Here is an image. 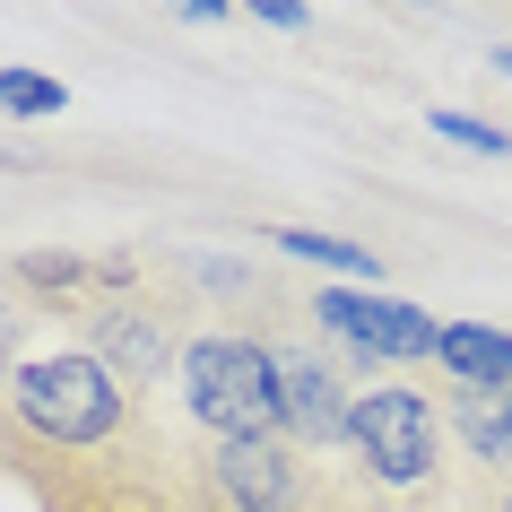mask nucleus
Here are the masks:
<instances>
[{"label": "nucleus", "instance_id": "nucleus-1", "mask_svg": "<svg viewBox=\"0 0 512 512\" xmlns=\"http://www.w3.org/2000/svg\"><path fill=\"white\" fill-rule=\"evenodd\" d=\"M139 391L122 374H105L87 348H53L27 356L18 374L0 382V443H27V452H96L139 417Z\"/></svg>", "mask_w": 512, "mask_h": 512}, {"label": "nucleus", "instance_id": "nucleus-2", "mask_svg": "<svg viewBox=\"0 0 512 512\" xmlns=\"http://www.w3.org/2000/svg\"><path fill=\"white\" fill-rule=\"evenodd\" d=\"M174 391H183V417L209 443L278 434V356L252 330H200L174 365Z\"/></svg>", "mask_w": 512, "mask_h": 512}, {"label": "nucleus", "instance_id": "nucleus-3", "mask_svg": "<svg viewBox=\"0 0 512 512\" xmlns=\"http://www.w3.org/2000/svg\"><path fill=\"white\" fill-rule=\"evenodd\" d=\"M348 452H356V478L365 486H382V495H426L443 478V408L391 374L374 391H356Z\"/></svg>", "mask_w": 512, "mask_h": 512}, {"label": "nucleus", "instance_id": "nucleus-4", "mask_svg": "<svg viewBox=\"0 0 512 512\" xmlns=\"http://www.w3.org/2000/svg\"><path fill=\"white\" fill-rule=\"evenodd\" d=\"M209 495L217 512H330L339 478L322 469V452L287 434H252V443H209Z\"/></svg>", "mask_w": 512, "mask_h": 512}, {"label": "nucleus", "instance_id": "nucleus-5", "mask_svg": "<svg viewBox=\"0 0 512 512\" xmlns=\"http://www.w3.org/2000/svg\"><path fill=\"white\" fill-rule=\"evenodd\" d=\"M79 348L105 365V374H122L131 391H157V382H174V365H183V313L157 296H105L96 313H79Z\"/></svg>", "mask_w": 512, "mask_h": 512}, {"label": "nucleus", "instance_id": "nucleus-6", "mask_svg": "<svg viewBox=\"0 0 512 512\" xmlns=\"http://www.w3.org/2000/svg\"><path fill=\"white\" fill-rule=\"evenodd\" d=\"M270 356H278V434L304 443V452L348 443V408H356L348 374H339L313 339H270Z\"/></svg>", "mask_w": 512, "mask_h": 512}, {"label": "nucleus", "instance_id": "nucleus-7", "mask_svg": "<svg viewBox=\"0 0 512 512\" xmlns=\"http://www.w3.org/2000/svg\"><path fill=\"white\" fill-rule=\"evenodd\" d=\"M313 322L330 339H348L356 356H382V365H426L443 322L426 304H400V296H356V287H322L313 296Z\"/></svg>", "mask_w": 512, "mask_h": 512}, {"label": "nucleus", "instance_id": "nucleus-8", "mask_svg": "<svg viewBox=\"0 0 512 512\" xmlns=\"http://www.w3.org/2000/svg\"><path fill=\"white\" fill-rule=\"evenodd\" d=\"M443 426H452L460 460H469L486 486H512V391H469V382H452Z\"/></svg>", "mask_w": 512, "mask_h": 512}, {"label": "nucleus", "instance_id": "nucleus-9", "mask_svg": "<svg viewBox=\"0 0 512 512\" xmlns=\"http://www.w3.org/2000/svg\"><path fill=\"white\" fill-rule=\"evenodd\" d=\"M434 365L469 391H512V330H486V322H443L434 339Z\"/></svg>", "mask_w": 512, "mask_h": 512}, {"label": "nucleus", "instance_id": "nucleus-10", "mask_svg": "<svg viewBox=\"0 0 512 512\" xmlns=\"http://www.w3.org/2000/svg\"><path fill=\"white\" fill-rule=\"evenodd\" d=\"M278 252H296V261H322V270H348V278H374L382 270V252H365V243L348 235H313V226H278Z\"/></svg>", "mask_w": 512, "mask_h": 512}, {"label": "nucleus", "instance_id": "nucleus-11", "mask_svg": "<svg viewBox=\"0 0 512 512\" xmlns=\"http://www.w3.org/2000/svg\"><path fill=\"white\" fill-rule=\"evenodd\" d=\"M18 287H35V296H79L96 278H87V252H18Z\"/></svg>", "mask_w": 512, "mask_h": 512}, {"label": "nucleus", "instance_id": "nucleus-12", "mask_svg": "<svg viewBox=\"0 0 512 512\" xmlns=\"http://www.w3.org/2000/svg\"><path fill=\"white\" fill-rule=\"evenodd\" d=\"M0 105H9V113H61V105H70V87L44 79V70H0Z\"/></svg>", "mask_w": 512, "mask_h": 512}, {"label": "nucleus", "instance_id": "nucleus-13", "mask_svg": "<svg viewBox=\"0 0 512 512\" xmlns=\"http://www.w3.org/2000/svg\"><path fill=\"white\" fill-rule=\"evenodd\" d=\"M434 131L478 148V157H512V131H495V122H478V113H460V105H434Z\"/></svg>", "mask_w": 512, "mask_h": 512}, {"label": "nucleus", "instance_id": "nucleus-14", "mask_svg": "<svg viewBox=\"0 0 512 512\" xmlns=\"http://www.w3.org/2000/svg\"><path fill=\"white\" fill-rule=\"evenodd\" d=\"M18 365H27V313H18V304H0V382L18 374Z\"/></svg>", "mask_w": 512, "mask_h": 512}, {"label": "nucleus", "instance_id": "nucleus-15", "mask_svg": "<svg viewBox=\"0 0 512 512\" xmlns=\"http://www.w3.org/2000/svg\"><path fill=\"white\" fill-rule=\"evenodd\" d=\"M235 9H252V18H270V27H287V35H313V9H304V0H235Z\"/></svg>", "mask_w": 512, "mask_h": 512}, {"label": "nucleus", "instance_id": "nucleus-16", "mask_svg": "<svg viewBox=\"0 0 512 512\" xmlns=\"http://www.w3.org/2000/svg\"><path fill=\"white\" fill-rule=\"evenodd\" d=\"M174 9H183V18H226L235 0H174Z\"/></svg>", "mask_w": 512, "mask_h": 512}, {"label": "nucleus", "instance_id": "nucleus-17", "mask_svg": "<svg viewBox=\"0 0 512 512\" xmlns=\"http://www.w3.org/2000/svg\"><path fill=\"white\" fill-rule=\"evenodd\" d=\"M495 70H504V79H512V44H495Z\"/></svg>", "mask_w": 512, "mask_h": 512}, {"label": "nucleus", "instance_id": "nucleus-18", "mask_svg": "<svg viewBox=\"0 0 512 512\" xmlns=\"http://www.w3.org/2000/svg\"><path fill=\"white\" fill-rule=\"evenodd\" d=\"M495 512H512V486H504V495H495Z\"/></svg>", "mask_w": 512, "mask_h": 512}]
</instances>
